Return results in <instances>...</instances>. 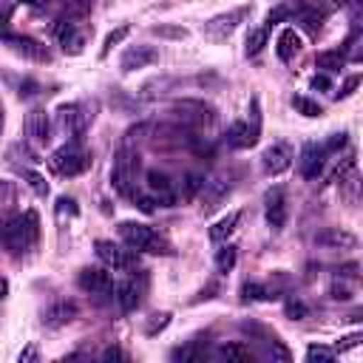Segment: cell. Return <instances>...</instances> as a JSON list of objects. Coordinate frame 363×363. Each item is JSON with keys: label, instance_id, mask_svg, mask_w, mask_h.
<instances>
[{"label": "cell", "instance_id": "e575fe53", "mask_svg": "<svg viewBox=\"0 0 363 363\" xmlns=\"http://www.w3.org/2000/svg\"><path fill=\"white\" fill-rule=\"evenodd\" d=\"M128 31H130L128 26H119L116 31H111V34L105 37V43H102V51H99V57H108V54H111V48H113V45H119V43L128 37Z\"/></svg>", "mask_w": 363, "mask_h": 363}, {"label": "cell", "instance_id": "b9f144b4", "mask_svg": "<svg viewBox=\"0 0 363 363\" xmlns=\"http://www.w3.org/2000/svg\"><path fill=\"white\" fill-rule=\"evenodd\" d=\"M286 17H289V11H286L284 6H278V9H272V11L267 14V23H264V28L269 31V28H272L275 23H281V20H286Z\"/></svg>", "mask_w": 363, "mask_h": 363}, {"label": "cell", "instance_id": "8d00e7d4", "mask_svg": "<svg viewBox=\"0 0 363 363\" xmlns=\"http://www.w3.org/2000/svg\"><path fill=\"white\" fill-rule=\"evenodd\" d=\"M335 357H337V352L332 346H309L306 349V360L309 363H315V360H335Z\"/></svg>", "mask_w": 363, "mask_h": 363}, {"label": "cell", "instance_id": "ee69618b", "mask_svg": "<svg viewBox=\"0 0 363 363\" xmlns=\"http://www.w3.org/2000/svg\"><path fill=\"white\" fill-rule=\"evenodd\" d=\"M286 315L295 318V320H301V318L309 315V309H306V303H301V301H289V303H286Z\"/></svg>", "mask_w": 363, "mask_h": 363}, {"label": "cell", "instance_id": "e0dca14e", "mask_svg": "<svg viewBox=\"0 0 363 363\" xmlns=\"http://www.w3.org/2000/svg\"><path fill=\"white\" fill-rule=\"evenodd\" d=\"M156 60H159V51L153 45H130V48H125V54L119 60V68L125 74H130V71H139V68L153 65Z\"/></svg>", "mask_w": 363, "mask_h": 363}, {"label": "cell", "instance_id": "f6af8a7d", "mask_svg": "<svg viewBox=\"0 0 363 363\" xmlns=\"http://www.w3.org/2000/svg\"><path fill=\"white\" fill-rule=\"evenodd\" d=\"M99 357H102V360H128V354H125L122 349H116V346H108Z\"/></svg>", "mask_w": 363, "mask_h": 363}, {"label": "cell", "instance_id": "6da1fadb", "mask_svg": "<svg viewBox=\"0 0 363 363\" xmlns=\"http://www.w3.org/2000/svg\"><path fill=\"white\" fill-rule=\"evenodd\" d=\"M37 235H40V218L34 210H26V213H17V216H9L6 224H3V244L9 252H26L37 244Z\"/></svg>", "mask_w": 363, "mask_h": 363}, {"label": "cell", "instance_id": "7a4b0ae2", "mask_svg": "<svg viewBox=\"0 0 363 363\" xmlns=\"http://www.w3.org/2000/svg\"><path fill=\"white\" fill-rule=\"evenodd\" d=\"M119 235L136 252H150V255H170L173 252L170 250V241L162 233H156L153 227L139 224V221H122L119 224Z\"/></svg>", "mask_w": 363, "mask_h": 363}, {"label": "cell", "instance_id": "60d3db41", "mask_svg": "<svg viewBox=\"0 0 363 363\" xmlns=\"http://www.w3.org/2000/svg\"><path fill=\"white\" fill-rule=\"evenodd\" d=\"M26 179H28V184L34 187V193H37V196H48V184H45V179H43L40 173L26 170Z\"/></svg>", "mask_w": 363, "mask_h": 363}, {"label": "cell", "instance_id": "4dcf8cb0", "mask_svg": "<svg viewBox=\"0 0 363 363\" xmlns=\"http://www.w3.org/2000/svg\"><path fill=\"white\" fill-rule=\"evenodd\" d=\"M267 298H275L267 286H261V284H255V281H247L244 286H241V301L244 303H250V301H267Z\"/></svg>", "mask_w": 363, "mask_h": 363}, {"label": "cell", "instance_id": "52a82bcc", "mask_svg": "<svg viewBox=\"0 0 363 363\" xmlns=\"http://www.w3.org/2000/svg\"><path fill=\"white\" fill-rule=\"evenodd\" d=\"M96 247V258L108 267V269H116V272H133L136 267H139V255H136V250H125V247H119V244H113V241H96L94 244Z\"/></svg>", "mask_w": 363, "mask_h": 363}, {"label": "cell", "instance_id": "bcb514c9", "mask_svg": "<svg viewBox=\"0 0 363 363\" xmlns=\"http://www.w3.org/2000/svg\"><path fill=\"white\" fill-rule=\"evenodd\" d=\"M343 320H346V323H363V303L354 306V309H349V312L343 315Z\"/></svg>", "mask_w": 363, "mask_h": 363}, {"label": "cell", "instance_id": "3957f363", "mask_svg": "<svg viewBox=\"0 0 363 363\" xmlns=\"http://www.w3.org/2000/svg\"><path fill=\"white\" fill-rule=\"evenodd\" d=\"M332 182H335V187H337V196H340L346 204H357V201L363 199V173H360V167H357L354 153H349V156L340 159V164H337L335 173H332Z\"/></svg>", "mask_w": 363, "mask_h": 363}, {"label": "cell", "instance_id": "ffe728a7", "mask_svg": "<svg viewBox=\"0 0 363 363\" xmlns=\"http://www.w3.org/2000/svg\"><path fill=\"white\" fill-rule=\"evenodd\" d=\"M227 193H230V179H224V176H216V179H207L204 182V187H201V210L204 213H213L224 199H227Z\"/></svg>", "mask_w": 363, "mask_h": 363}, {"label": "cell", "instance_id": "7dc6e473", "mask_svg": "<svg viewBox=\"0 0 363 363\" xmlns=\"http://www.w3.org/2000/svg\"><path fill=\"white\" fill-rule=\"evenodd\" d=\"M309 85H312L315 91H318V88H320V91H329V77H326V74H315V77L309 79Z\"/></svg>", "mask_w": 363, "mask_h": 363}, {"label": "cell", "instance_id": "5b68a950", "mask_svg": "<svg viewBox=\"0 0 363 363\" xmlns=\"http://www.w3.org/2000/svg\"><path fill=\"white\" fill-rule=\"evenodd\" d=\"M136 170H139V156L133 150H119L111 167V184L119 196H133L136 187Z\"/></svg>", "mask_w": 363, "mask_h": 363}, {"label": "cell", "instance_id": "f907efd6", "mask_svg": "<svg viewBox=\"0 0 363 363\" xmlns=\"http://www.w3.org/2000/svg\"><path fill=\"white\" fill-rule=\"evenodd\" d=\"M23 3H28V6H45L48 0H23Z\"/></svg>", "mask_w": 363, "mask_h": 363}, {"label": "cell", "instance_id": "1f68e13d", "mask_svg": "<svg viewBox=\"0 0 363 363\" xmlns=\"http://www.w3.org/2000/svg\"><path fill=\"white\" fill-rule=\"evenodd\" d=\"M218 354H221V357H227V360H238V363L252 360V349H250V346H244V343H227V346H221V349H218Z\"/></svg>", "mask_w": 363, "mask_h": 363}, {"label": "cell", "instance_id": "5bb4252c", "mask_svg": "<svg viewBox=\"0 0 363 363\" xmlns=\"http://www.w3.org/2000/svg\"><path fill=\"white\" fill-rule=\"evenodd\" d=\"M315 244L320 250L346 252V250H354L357 247V238H354V233H349L343 227H323L320 233H315Z\"/></svg>", "mask_w": 363, "mask_h": 363}, {"label": "cell", "instance_id": "603a6c76", "mask_svg": "<svg viewBox=\"0 0 363 363\" xmlns=\"http://www.w3.org/2000/svg\"><path fill=\"white\" fill-rule=\"evenodd\" d=\"M238 221H241V213H238V210H230L227 216H221V218L210 227V241H213V244H224V241L235 233Z\"/></svg>", "mask_w": 363, "mask_h": 363}, {"label": "cell", "instance_id": "f1b7e54d", "mask_svg": "<svg viewBox=\"0 0 363 363\" xmlns=\"http://www.w3.org/2000/svg\"><path fill=\"white\" fill-rule=\"evenodd\" d=\"M357 346H363V329L349 332V335H340V337L332 343V349H335L337 354H346V352H352V349H357Z\"/></svg>", "mask_w": 363, "mask_h": 363}, {"label": "cell", "instance_id": "74e56055", "mask_svg": "<svg viewBox=\"0 0 363 363\" xmlns=\"http://www.w3.org/2000/svg\"><path fill=\"white\" fill-rule=\"evenodd\" d=\"M199 357H204V349L201 346H179V349H173V360H199Z\"/></svg>", "mask_w": 363, "mask_h": 363}, {"label": "cell", "instance_id": "836d02e7", "mask_svg": "<svg viewBox=\"0 0 363 363\" xmlns=\"http://www.w3.org/2000/svg\"><path fill=\"white\" fill-rule=\"evenodd\" d=\"M233 267H235V247L227 244V247H221V250L216 252V269H218V272H230Z\"/></svg>", "mask_w": 363, "mask_h": 363}, {"label": "cell", "instance_id": "ba28073f", "mask_svg": "<svg viewBox=\"0 0 363 363\" xmlns=\"http://www.w3.org/2000/svg\"><path fill=\"white\" fill-rule=\"evenodd\" d=\"M292 147L286 142H272L264 153H261V167L267 176H281L292 167Z\"/></svg>", "mask_w": 363, "mask_h": 363}, {"label": "cell", "instance_id": "ac0fdd59", "mask_svg": "<svg viewBox=\"0 0 363 363\" xmlns=\"http://www.w3.org/2000/svg\"><path fill=\"white\" fill-rule=\"evenodd\" d=\"M77 303L74 301H68V298H62V301H54L45 312H43V323L48 326V329H62V326H68L71 320H77Z\"/></svg>", "mask_w": 363, "mask_h": 363}, {"label": "cell", "instance_id": "4fadbf2b", "mask_svg": "<svg viewBox=\"0 0 363 363\" xmlns=\"http://www.w3.org/2000/svg\"><path fill=\"white\" fill-rule=\"evenodd\" d=\"M51 34H54V40L62 45L65 54H79L82 45H85V34L79 31V26H77L71 17H68V20H57L54 28H51Z\"/></svg>", "mask_w": 363, "mask_h": 363}, {"label": "cell", "instance_id": "681fc988", "mask_svg": "<svg viewBox=\"0 0 363 363\" xmlns=\"http://www.w3.org/2000/svg\"><path fill=\"white\" fill-rule=\"evenodd\" d=\"M354 62H363V40H360V48H352V54H349Z\"/></svg>", "mask_w": 363, "mask_h": 363}, {"label": "cell", "instance_id": "f546056e", "mask_svg": "<svg viewBox=\"0 0 363 363\" xmlns=\"http://www.w3.org/2000/svg\"><path fill=\"white\" fill-rule=\"evenodd\" d=\"M267 37H269V31H267L264 26H261V28H252V31L247 34V43H244V45H247V48H244L247 57H255V54L267 45Z\"/></svg>", "mask_w": 363, "mask_h": 363}, {"label": "cell", "instance_id": "ab89813d", "mask_svg": "<svg viewBox=\"0 0 363 363\" xmlns=\"http://www.w3.org/2000/svg\"><path fill=\"white\" fill-rule=\"evenodd\" d=\"M320 20H323V17H320L318 11H303V14H301V23H303V28H306L309 34H318V31H320Z\"/></svg>", "mask_w": 363, "mask_h": 363}, {"label": "cell", "instance_id": "7402d4cb", "mask_svg": "<svg viewBox=\"0 0 363 363\" xmlns=\"http://www.w3.org/2000/svg\"><path fill=\"white\" fill-rule=\"evenodd\" d=\"M301 34L295 31V28H284L281 34H278V40H275V54H278V60H284V62H292L298 54H301Z\"/></svg>", "mask_w": 363, "mask_h": 363}, {"label": "cell", "instance_id": "8992f818", "mask_svg": "<svg viewBox=\"0 0 363 363\" xmlns=\"http://www.w3.org/2000/svg\"><path fill=\"white\" fill-rule=\"evenodd\" d=\"M247 14H250V6H238V9L221 11V14L210 17V20H204L201 34H204L207 40H213V43H221V40H227V37L247 20Z\"/></svg>", "mask_w": 363, "mask_h": 363}, {"label": "cell", "instance_id": "83f0119b", "mask_svg": "<svg viewBox=\"0 0 363 363\" xmlns=\"http://www.w3.org/2000/svg\"><path fill=\"white\" fill-rule=\"evenodd\" d=\"M247 113H250L247 116V128H250V136H252V145H255L258 136H261V102H258V96L250 99V111Z\"/></svg>", "mask_w": 363, "mask_h": 363}, {"label": "cell", "instance_id": "277c9868", "mask_svg": "<svg viewBox=\"0 0 363 363\" xmlns=\"http://www.w3.org/2000/svg\"><path fill=\"white\" fill-rule=\"evenodd\" d=\"M48 162H51V170H54L57 176H79V173L91 164V156H88V153L82 150V145L74 139V142L57 147Z\"/></svg>", "mask_w": 363, "mask_h": 363}, {"label": "cell", "instance_id": "4316f807", "mask_svg": "<svg viewBox=\"0 0 363 363\" xmlns=\"http://www.w3.org/2000/svg\"><path fill=\"white\" fill-rule=\"evenodd\" d=\"M343 62H346V57L340 54V48H337V51H320V54L315 57V65L323 68V71H340Z\"/></svg>", "mask_w": 363, "mask_h": 363}, {"label": "cell", "instance_id": "7bdbcfd3", "mask_svg": "<svg viewBox=\"0 0 363 363\" xmlns=\"http://www.w3.org/2000/svg\"><path fill=\"white\" fill-rule=\"evenodd\" d=\"M346 145V133H332L326 142H323V147H326V153H337L340 147Z\"/></svg>", "mask_w": 363, "mask_h": 363}, {"label": "cell", "instance_id": "f35d334b", "mask_svg": "<svg viewBox=\"0 0 363 363\" xmlns=\"http://www.w3.org/2000/svg\"><path fill=\"white\" fill-rule=\"evenodd\" d=\"M360 82H363V77H360V74H352V77H346V79H343V85L335 91V99H346V96H352V91H354Z\"/></svg>", "mask_w": 363, "mask_h": 363}, {"label": "cell", "instance_id": "7c38bea8", "mask_svg": "<svg viewBox=\"0 0 363 363\" xmlns=\"http://www.w3.org/2000/svg\"><path fill=\"white\" fill-rule=\"evenodd\" d=\"M77 284H79V289H85V292H91V295L116 292V284H113L111 272H108V269H99V267H85V269H79Z\"/></svg>", "mask_w": 363, "mask_h": 363}, {"label": "cell", "instance_id": "9a60e30c", "mask_svg": "<svg viewBox=\"0 0 363 363\" xmlns=\"http://www.w3.org/2000/svg\"><path fill=\"white\" fill-rule=\"evenodd\" d=\"M326 147L323 145H315V142H309V145H303V150H301V162H298V167H301V176L303 179H318L320 173H323V164H326Z\"/></svg>", "mask_w": 363, "mask_h": 363}, {"label": "cell", "instance_id": "d6986e66", "mask_svg": "<svg viewBox=\"0 0 363 363\" xmlns=\"http://www.w3.org/2000/svg\"><path fill=\"white\" fill-rule=\"evenodd\" d=\"M23 128H26V136H28L31 142H37V145H45V142L51 139V119H48V113H45L43 108L28 111Z\"/></svg>", "mask_w": 363, "mask_h": 363}, {"label": "cell", "instance_id": "d590c367", "mask_svg": "<svg viewBox=\"0 0 363 363\" xmlns=\"http://www.w3.org/2000/svg\"><path fill=\"white\" fill-rule=\"evenodd\" d=\"M167 323H170V312H156V315H150V320L145 323V335H156V332H162V329H167Z\"/></svg>", "mask_w": 363, "mask_h": 363}, {"label": "cell", "instance_id": "c3c4849f", "mask_svg": "<svg viewBox=\"0 0 363 363\" xmlns=\"http://www.w3.org/2000/svg\"><path fill=\"white\" fill-rule=\"evenodd\" d=\"M34 357H37V352H34V349H26V352H20L17 363H26V360H34Z\"/></svg>", "mask_w": 363, "mask_h": 363}, {"label": "cell", "instance_id": "9c48e42d", "mask_svg": "<svg viewBox=\"0 0 363 363\" xmlns=\"http://www.w3.org/2000/svg\"><path fill=\"white\" fill-rule=\"evenodd\" d=\"M3 43H6V48H9V51H14V54H20V57H26V60H37V62H48V60H51V51H48L43 43L31 40V37H23V34H11V31H6Z\"/></svg>", "mask_w": 363, "mask_h": 363}, {"label": "cell", "instance_id": "cb8c5ba5", "mask_svg": "<svg viewBox=\"0 0 363 363\" xmlns=\"http://www.w3.org/2000/svg\"><path fill=\"white\" fill-rule=\"evenodd\" d=\"M116 303L122 312H133L139 303H142V286L136 281H125V284H116Z\"/></svg>", "mask_w": 363, "mask_h": 363}, {"label": "cell", "instance_id": "30bf717a", "mask_svg": "<svg viewBox=\"0 0 363 363\" xmlns=\"http://www.w3.org/2000/svg\"><path fill=\"white\" fill-rule=\"evenodd\" d=\"M145 184H147V196L153 199V204H159V207H173L176 204V190H173V182H170L167 173L150 170L145 176Z\"/></svg>", "mask_w": 363, "mask_h": 363}, {"label": "cell", "instance_id": "8fae6325", "mask_svg": "<svg viewBox=\"0 0 363 363\" xmlns=\"http://www.w3.org/2000/svg\"><path fill=\"white\" fill-rule=\"evenodd\" d=\"M264 216H267V224L272 230H284V224H286V193H284L281 184H275L264 193Z\"/></svg>", "mask_w": 363, "mask_h": 363}, {"label": "cell", "instance_id": "2e32d148", "mask_svg": "<svg viewBox=\"0 0 363 363\" xmlns=\"http://www.w3.org/2000/svg\"><path fill=\"white\" fill-rule=\"evenodd\" d=\"M85 122H88V113H82V105L79 102H68V105H60L57 108V125L68 136H74V139H79Z\"/></svg>", "mask_w": 363, "mask_h": 363}, {"label": "cell", "instance_id": "484cf974", "mask_svg": "<svg viewBox=\"0 0 363 363\" xmlns=\"http://www.w3.org/2000/svg\"><path fill=\"white\" fill-rule=\"evenodd\" d=\"M292 108H295L301 116H306V119H318V116H323V108H320L315 99L303 96V94H295V96H292Z\"/></svg>", "mask_w": 363, "mask_h": 363}, {"label": "cell", "instance_id": "d6a6232c", "mask_svg": "<svg viewBox=\"0 0 363 363\" xmlns=\"http://www.w3.org/2000/svg\"><path fill=\"white\" fill-rule=\"evenodd\" d=\"M150 34L153 37H162V40H187V28H182V26H167V23H159V26H153L150 28Z\"/></svg>", "mask_w": 363, "mask_h": 363}, {"label": "cell", "instance_id": "44dd1931", "mask_svg": "<svg viewBox=\"0 0 363 363\" xmlns=\"http://www.w3.org/2000/svg\"><path fill=\"white\" fill-rule=\"evenodd\" d=\"M173 113H176L184 125H204V122L213 119V113H210L207 105H201V102H190V99L176 102V105H173Z\"/></svg>", "mask_w": 363, "mask_h": 363}, {"label": "cell", "instance_id": "d4e9b609", "mask_svg": "<svg viewBox=\"0 0 363 363\" xmlns=\"http://www.w3.org/2000/svg\"><path fill=\"white\" fill-rule=\"evenodd\" d=\"M224 142H227V147H235V150L252 147V136H250L247 119H244V122H233V125L227 128V133H224Z\"/></svg>", "mask_w": 363, "mask_h": 363}]
</instances>
